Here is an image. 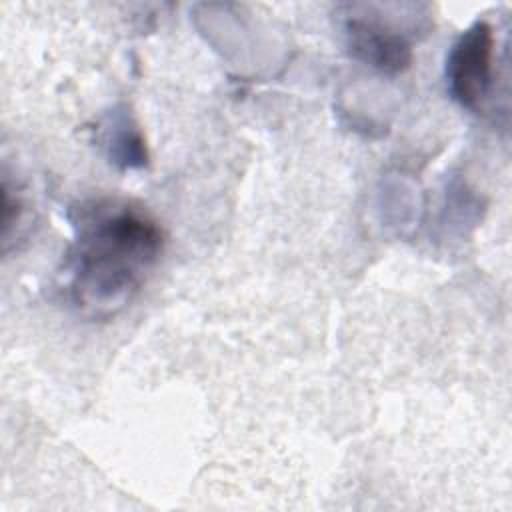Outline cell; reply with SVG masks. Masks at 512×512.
Segmentation results:
<instances>
[{
	"instance_id": "cell-1",
	"label": "cell",
	"mask_w": 512,
	"mask_h": 512,
	"mask_svg": "<svg viewBox=\"0 0 512 512\" xmlns=\"http://www.w3.org/2000/svg\"><path fill=\"white\" fill-rule=\"evenodd\" d=\"M72 240L64 256V288L86 318L122 312L142 290L164 250V230L140 204L90 198L70 208Z\"/></svg>"
},
{
	"instance_id": "cell-2",
	"label": "cell",
	"mask_w": 512,
	"mask_h": 512,
	"mask_svg": "<svg viewBox=\"0 0 512 512\" xmlns=\"http://www.w3.org/2000/svg\"><path fill=\"white\" fill-rule=\"evenodd\" d=\"M494 28L486 20L470 24L452 44L446 58L450 96L466 110L482 112L494 88Z\"/></svg>"
},
{
	"instance_id": "cell-3",
	"label": "cell",
	"mask_w": 512,
	"mask_h": 512,
	"mask_svg": "<svg viewBox=\"0 0 512 512\" xmlns=\"http://www.w3.org/2000/svg\"><path fill=\"white\" fill-rule=\"evenodd\" d=\"M344 38L350 56L378 72L400 74L412 64V44L406 34L372 8H352L344 20Z\"/></svg>"
},
{
	"instance_id": "cell-4",
	"label": "cell",
	"mask_w": 512,
	"mask_h": 512,
	"mask_svg": "<svg viewBox=\"0 0 512 512\" xmlns=\"http://www.w3.org/2000/svg\"><path fill=\"white\" fill-rule=\"evenodd\" d=\"M100 142L112 164L120 168H142L148 162L144 136L126 110L110 112L98 128Z\"/></svg>"
}]
</instances>
